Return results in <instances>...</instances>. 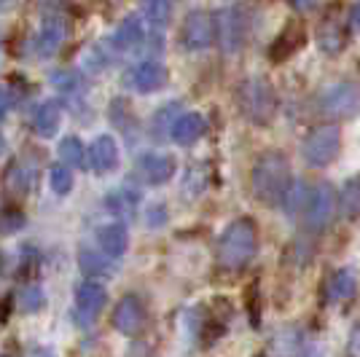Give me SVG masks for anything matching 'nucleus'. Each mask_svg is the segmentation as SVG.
Wrapping results in <instances>:
<instances>
[{"instance_id": "obj_1", "label": "nucleus", "mask_w": 360, "mask_h": 357, "mask_svg": "<svg viewBox=\"0 0 360 357\" xmlns=\"http://www.w3.org/2000/svg\"><path fill=\"white\" fill-rule=\"evenodd\" d=\"M290 183L293 180H290V164H288L285 153L266 150L258 156V162L253 167V178H250V186H253V194L258 202H264L269 207L283 205Z\"/></svg>"}, {"instance_id": "obj_28", "label": "nucleus", "mask_w": 360, "mask_h": 357, "mask_svg": "<svg viewBox=\"0 0 360 357\" xmlns=\"http://www.w3.org/2000/svg\"><path fill=\"white\" fill-rule=\"evenodd\" d=\"M51 86L62 94H73V91L81 89V75L75 73V70H68V67H62V70H54L51 73Z\"/></svg>"}, {"instance_id": "obj_11", "label": "nucleus", "mask_w": 360, "mask_h": 357, "mask_svg": "<svg viewBox=\"0 0 360 357\" xmlns=\"http://www.w3.org/2000/svg\"><path fill=\"white\" fill-rule=\"evenodd\" d=\"M146 320H148V317H146V306H143V301H140L135 293H127V296L116 304L113 327H116L119 333H124V336H137V333H143Z\"/></svg>"}, {"instance_id": "obj_3", "label": "nucleus", "mask_w": 360, "mask_h": 357, "mask_svg": "<svg viewBox=\"0 0 360 357\" xmlns=\"http://www.w3.org/2000/svg\"><path fill=\"white\" fill-rule=\"evenodd\" d=\"M237 100H240V110L245 113V119L255 126H266L274 119L277 94L266 78H261V75L245 78L240 84V91H237Z\"/></svg>"}, {"instance_id": "obj_16", "label": "nucleus", "mask_w": 360, "mask_h": 357, "mask_svg": "<svg viewBox=\"0 0 360 357\" xmlns=\"http://www.w3.org/2000/svg\"><path fill=\"white\" fill-rule=\"evenodd\" d=\"M205 129H207L205 116H199V113H180L175 124H172V129H169V137L178 145H194L196 140L205 134Z\"/></svg>"}, {"instance_id": "obj_22", "label": "nucleus", "mask_w": 360, "mask_h": 357, "mask_svg": "<svg viewBox=\"0 0 360 357\" xmlns=\"http://www.w3.org/2000/svg\"><path fill=\"white\" fill-rule=\"evenodd\" d=\"M38 180V172L32 164H14L6 172V194L11 196H27Z\"/></svg>"}, {"instance_id": "obj_30", "label": "nucleus", "mask_w": 360, "mask_h": 357, "mask_svg": "<svg viewBox=\"0 0 360 357\" xmlns=\"http://www.w3.org/2000/svg\"><path fill=\"white\" fill-rule=\"evenodd\" d=\"M22 226H25V215H22L19 209L6 207L0 212V231H3V234H14Z\"/></svg>"}, {"instance_id": "obj_17", "label": "nucleus", "mask_w": 360, "mask_h": 357, "mask_svg": "<svg viewBox=\"0 0 360 357\" xmlns=\"http://www.w3.org/2000/svg\"><path fill=\"white\" fill-rule=\"evenodd\" d=\"M137 205H140V191H135L129 183H124L121 188H116V191H110V194L105 196L108 212H113V215L121 218V221L135 218Z\"/></svg>"}, {"instance_id": "obj_5", "label": "nucleus", "mask_w": 360, "mask_h": 357, "mask_svg": "<svg viewBox=\"0 0 360 357\" xmlns=\"http://www.w3.org/2000/svg\"><path fill=\"white\" fill-rule=\"evenodd\" d=\"M333 212H336V194H333V188H330L328 183L309 186L307 199H304V207H301L304 226L309 231H323L330 223Z\"/></svg>"}, {"instance_id": "obj_6", "label": "nucleus", "mask_w": 360, "mask_h": 357, "mask_svg": "<svg viewBox=\"0 0 360 357\" xmlns=\"http://www.w3.org/2000/svg\"><path fill=\"white\" fill-rule=\"evenodd\" d=\"M339 140H342V132L336 124H323V126L312 129L301 148L304 162L309 167H328L339 153Z\"/></svg>"}, {"instance_id": "obj_9", "label": "nucleus", "mask_w": 360, "mask_h": 357, "mask_svg": "<svg viewBox=\"0 0 360 357\" xmlns=\"http://www.w3.org/2000/svg\"><path fill=\"white\" fill-rule=\"evenodd\" d=\"M215 41V16L207 11H191L180 27V44L186 51H205Z\"/></svg>"}, {"instance_id": "obj_18", "label": "nucleus", "mask_w": 360, "mask_h": 357, "mask_svg": "<svg viewBox=\"0 0 360 357\" xmlns=\"http://www.w3.org/2000/svg\"><path fill=\"white\" fill-rule=\"evenodd\" d=\"M326 293H328L330 304H345V301H349V298L358 293V277H355V271H352V268H339V271H333Z\"/></svg>"}, {"instance_id": "obj_32", "label": "nucleus", "mask_w": 360, "mask_h": 357, "mask_svg": "<svg viewBox=\"0 0 360 357\" xmlns=\"http://www.w3.org/2000/svg\"><path fill=\"white\" fill-rule=\"evenodd\" d=\"M165 221H167L165 205H153V207L148 209V226H150V228H156V226L165 223Z\"/></svg>"}, {"instance_id": "obj_23", "label": "nucleus", "mask_w": 360, "mask_h": 357, "mask_svg": "<svg viewBox=\"0 0 360 357\" xmlns=\"http://www.w3.org/2000/svg\"><path fill=\"white\" fill-rule=\"evenodd\" d=\"M116 258H110L108 253H97V250H81L78 253V266L84 274L89 277H113L116 274Z\"/></svg>"}, {"instance_id": "obj_8", "label": "nucleus", "mask_w": 360, "mask_h": 357, "mask_svg": "<svg viewBox=\"0 0 360 357\" xmlns=\"http://www.w3.org/2000/svg\"><path fill=\"white\" fill-rule=\"evenodd\" d=\"M105 304H108L105 287L97 283L94 277L86 280V283H81L78 285V293H75V312H73L75 325L81 327L91 325L100 317V312L105 309Z\"/></svg>"}, {"instance_id": "obj_14", "label": "nucleus", "mask_w": 360, "mask_h": 357, "mask_svg": "<svg viewBox=\"0 0 360 357\" xmlns=\"http://www.w3.org/2000/svg\"><path fill=\"white\" fill-rule=\"evenodd\" d=\"M137 169L146 178V183L162 186L175 175V159L169 153H143L137 162Z\"/></svg>"}, {"instance_id": "obj_35", "label": "nucleus", "mask_w": 360, "mask_h": 357, "mask_svg": "<svg viewBox=\"0 0 360 357\" xmlns=\"http://www.w3.org/2000/svg\"><path fill=\"white\" fill-rule=\"evenodd\" d=\"M290 3H293L299 11H307V8H312V6H315V0H290Z\"/></svg>"}, {"instance_id": "obj_10", "label": "nucleus", "mask_w": 360, "mask_h": 357, "mask_svg": "<svg viewBox=\"0 0 360 357\" xmlns=\"http://www.w3.org/2000/svg\"><path fill=\"white\" fill-rule=\"evenodd\" d=\"M70 32V19L65 14H46L44 22H41V32L35 38V51L38 57H54L62 48L65 38Z\"/></svg>"}, {"instance_id": "obj_19", "label": "nucleus", "mask_w": 360, "mask_h": 357, "mask_svg": "<svg viewBox=\"0 0 360 357\" xmlns=\"http://www.w3.org/2000/svg\"><path fill=\"white\" fill-rule=\"evenodd\" d=\"M97 245L100 250L108 253L110 258H121L129 247V234L121 223H108L97 231Z\"/></svg>"}, {"instance_id": "obj_15", "label": "nucleus", "mask_w": 360, "mask_h": 357, "mask_svg": "<svg viewBox=\"0 0 360 357\" xmlns=\"http://www.w3.org/2000/svg\"><path fill=\"white\" fill-rule=\"evenodd\" d=\"M119 164V145L110 134H100L94 143H91L89 150V167L97 172V175H105L110 169H116Z\"/></svg>"}, {"instance_id": "obj_27", "label": "nucleus", "mask_w": 360, "mask_h": 357, "mask_svg": "<svg viewBox=\"0 0 360 357\" xmlns=\"http://www.w3.org/2000/svg\"><path fill=\"white\" fill-rule=\"evenodd\" d=\"M49 186H51V191L54 194H70V188H73V172H70V167L62 162L57 167H51V172H49Z\"/></svg>"}, {"instance_id": "obj_26", "label": "nucleus", "mask_w": 360, "mask_h": 357, "mask_svg": "<svg viewBox=\"0 0 360 357\" xmlns=\"http://www.w3.org/2000/svg\"><path fill=\"white\" fill-rule=\"evenodd\" d=\"M60 159L68 167H84L86 164V150L78 137H65L60 143Z\"/></svg>"}, {"instance_id": "obj_13", "label": "nucleus", "mask_w": 360, "mask_h": 357, "mask_svg": "<svg viewBox=\"0 0 360 357\" xmlns=\"http://www.w3.org/2000/svg\"><path fill=\"white\" fill-rule=\"evenodd\" d=\"M148 38L150 35L146 32L143 16L132 14V16H127L119 27H116L113 38H110V44H113V48H119V51H135V48H140Z\"/></svg>"}, {"instance_id": "obj_33", "label": "nucleus", "mask_w": 360, "mask_h": 357, "mask_svg": "<svg viewBox=\"0 0 360 357\" xmlns=\"http://www.w3.org/2000/svg\"><path fill=\"white\" fill-rule=\"evenodd\" d=\"M8 108H11V91H8V89H0V121L6 119Z\"/></svg>"}, {"instance_id": "obj_34", "label": "nucleus", "mask_w": 360, "mask_h": 357, "mask_svg": "<svg viewBox=\"0 0 360 357\" xmlns=\"http://www.w3.org/2000/svg\"><path fill=\"white\" fill-rule=\"evenodd\" d=\"M349 25H352V30L360 32V0L352 6V11H349Z\"/></svg>"}, {"instance_id": "obj_4", "label": "nucleus", "mask_w": 360, "mask_h": 357, "mask_svg": "<svg viewBox=\"0 0 360 357\" xmlns=\"http://www.w3.org/2000/svg\"><path fill=\"white\" fill-rule=\"evenodd\" d=\"M317 110L333 121H347L360 113V86L355 81H339L317 97Z\"/></svg>"}, {"instance_id": "obj_20", "label": "nucleus", "mask_w": 360, "mask_h": 357, "mask_svg": "<svg viewBox=\"0 0 360 357\" xmlns=\"http://www.w3.org/2000/svg\"><path fill=\"white\" fill-rule=\"evenodd\" d=\"M304 27L301 25H288L285 30L277 35V41L271 44L269 48V57L274 62H283L288 57H293V51H299L301 46H304Z\"/></svg>"}, {"instance_id": "obj_7", "label": "nucleus", "mask_w": 360, "mask_h": 357, "mask_svg": "<svg viewBox=\"0 0 360 357\" xmlns=\"http://www.w3.org/2000/svg\"><path fill=\"white\" fill-rule=\"evenodd\" d=\"M215 41L224 54H237L248 41V14L242 8H224L215 14Z\"/></svg>"}, {"instance_id": "obj_37", "label": "nucleus", "mask_w": 360, "mask_h": 357, "mask_svg": "<svg viewBox=\"0 0 360 357\" xmlns=\"http://www.w3.org/2000/svg\"><path fill=\"white\" fill-rule=\"evenodd\" d=\"M0 3H3V0H0Z\"/></svg>"}, {"instance_id": "obj_29", "label": "nucleus", "mask_w": 360, "mask_h": 357, "mask_svg": "<svg viewBox=\"0 0 360 357\" xmlns=\"http://www.w3.org/2000/svg\"><path fill=\"white\" fill-rule=\"evenodd\" d=\"M146 3V19L150 22V27L162 30L169 19V0H143Z\"/></svg>"}, {"instance_id": "obj_24", "label": "nucleus", "mask_w": 360, "mask_h": 357, "mask_svg": "<svg viewBox=\"0 0 360 357\" xmlns=\"http://www.w3.org/2000/svg\"><path fill=\"white\" fill-rule=\"evenodd\" d=\"M62 121V108L60 103H44L38 110H35V119H32V129L41 134V137H54L57 129H60Z\"/></svg>"}, {"instance_id": "obj_21", "label": "nucleus", "mask_w": 360, "mask_h": 357, "mask_svg": "<svg viewBox=\"0 0 360 357\" xmlns=\"http://www.w3.org/2000/svg\"><path fill=\"white\" fill-rule=\"evenodd\" d=\"M317 44H320V48H323L326 54H336V51H342V48H345V44H347L345 25H342V19H339L336 14L326 16V22L320 25Z\"/></svg>"}, {"instance_id": "obj_25", "label": "nucleus", "mask_w": 360, "mask_h": 357, "mask_svg": "<svg viewBox=\"0 0 360 357\" xmlns=\"http://www.w3.org/2000/svg\"><path fill=\"white\" fill-rule=\"evenodd\" d=\"M339 212L347 221L360 218V178H352L345 183V188L339 194Z\"/></svg>"}, {"instance_id": "obj_2", "label": "nucleus", "mask_w": 360, "mask_h": 357, "mask_svg": "<svg viewBox=\"0 0 360 357\" xmlns=\"http://www.w3.org/2000/svg\"><path fill=\"white\" fill-rule=\"evenodd\" d=\"M255 247H258L255 223L250 218H240L218 239V264L226 271H240L253 261Z\"/></svg>"}, {"instance_id": "obj_12", "label": "nucleus", "mask_w": 360, "mask_h": 357, "mask_svg": "<svg viewBox=\"0 0 360 357\" xmlns=\"http://www.w3.org/2000/svg\"><path fill=\"white\" fill-rule=\"evenodd\" d=\"M167 81V67L156 60H143L135 67L127 70V86L140 91V94H150V91L162 89Z\"/></svg>"}, {"instance_id": "obj_36", "label": "nucleus", "mask_w": 360, "mask_h": 357, "mask_svg": "<svg viewBox=\"0 0 360 357\" xmlns=\"http://www.w3.org/2000/svg\"><path fill=\"white\" fill-rule=\"evenodd\" d=\"M3 150H6V140H3V134H0V156H3Z\"/></svg>"}, {"instance_id": "obj_31", "label": "nucleus", "mask_w": 360, "mask_h": 357, "mask_svg": "<svg viewBox=\"0 0 360 357\" xmlns=\"http://www.w3.org/2000/svg\"><path fill=\"white\" fill-rule=\"evenodd\" d=\"M44 306V290L38 285H27L22 290V309L25 312H38Z\"/></svg>"}]
</instances>
